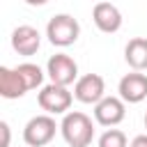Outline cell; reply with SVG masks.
<instances>
[{"label": "cell", "instance_id": "obj_15", "mask_svg": "<svg viewBox=\"0 0 147 147\" xmlns=\"http://www.w3.org/2000/svg\"><path fill=\"white\" fill-rule=\"evenodd\" d=\"M0 131H2V145L0 147H9V124L0 122Z\"/></svg>", "mask_w": 147, "mask_h": 147}, {"label": "cell", "instance_id": "obj_4", "mask_svg": "<svg viewBox=\"0 0 147 147\" xmlns=\"http://www.w3.org/2000/svg\"><path fill=\"white\" fill-rule=\"evenodd\" d=\"M57 124L51 115H37L32 117L23 129V140L28 147H44L55 138Z\"/></svg>", "mask_w": 147, "mask_h": 147}, {"label": "cell", "instance_id": "obj_16", "mask_svg": "<svg viewBox=\"0 0 147 147\" xmlns=\"http://www.w3.org/2000/svg\"><path fill=\"white\" fill-rule=\"evenodd\" d=\"M129 147H147V136H136Z\"/></svg>", "mask_w": 147, "mask_h": 147}, {"label": "cell", "instance_id": "obj_5", "mask_svg": "<svg viewBox=\"0 0 147 147\" xmlns=\"http://www.w3.org/2000/svg\"><path fill=\"white\" fill-rule=\"evenodd\" d=\"M46 71L51 76V83H57V85H64V87H69L74 80H78V64L67 53L51 55L48 64H46Z\"/></svg>", "mask_w": 147, "mask_h": 147}, {"label": "cell", "instance_id": "obj_13", "mask_svg": "<svg viewBox=\"0 0 147 147\" xmlns=\"http://www.w3.org/2000/svg\"><path fill=\"white\" fill-rule=\"evenodd\" d=\"M16 69H18V74L23 76L28 90H34V87L41 85V80H44V71H41L37 64H32V62H23V64H18Z\"/></svg>", "mask_w": 147, "mask_h": 147}, {"label": "cell", "instance_id": "obj_9", "mask_svg": "<svg viewBox=\"0 0 147 147\" xmlns=\"http://www.w3.org/2000/svg\"><path fill=\"white\" fill-rule=\"evenodd\" d=\"M119 96L126 103H140L147 99V76L140 71L126 74L119 80Z\"/></svg>", "mask_w": 147, "mask_h": 147}, {"label": "cell", "instance_id": "obj_18", "mask_svg": "<svg viewBox=\"0 0 147 147\" xmlns=\"http://www.w3.org/2000/svg\"><path fill=\"white\" fill-rule=\"evenodd\" d=\"M145 129H147V113H145Z\"/></svg>", "mask_w": 147, "mask_h": 147}, {"label": "cell", "instance_id": "obj_14", "mask_svg": "<svg viewBox=\"0 0 147 147\" xmlns=\"http://www.w3.org/2000/svg\"><path fill=\"white\" fill-rule=\"evenodd\" d=\"M99 147H129V145H126L124 131H119V129H108V131L101 133Z\"/></svg>", "mask_w": 147, "mask_h": 147}, {"label": "cell", "instance_id": "obj_3", "mask_svg": "<svg viewBox=\"0 0 147 147\" xmlns=\"http://www.w3.org/2000/svg\"><path fill=\"white\" fill-rule=\"evenodd\" d=\"M37 101H39L41 110H46L48 115H64L74 101V94L64 85L51 83V85L41 87V92L37 94Z\"/></svg>", "mask_w": 147, "mask_h": 147}, {"label": "cell", "instance_id": "obj_6", "mask_svg": "<svg viewBox=\"0 0 147 147\" xmlns=\"http://www.w3.org/2000/svg\"><path fill=\"white\" fill-rule=\"evenodd\" d=\"M106 83L99 74H85L74 85V96L80 103H99L106 94Z\"/></svg>", "mask_w": 147, "mask_h": 147}, {"label": "cell", "instance_id": "obj_11", "mask_svg": "<svg viewBox=\"0 0 147 147\" xmlns=\"http://www.w3.org/2000/svg\"><path fill=\"white\" fill-rule=\"evenodd\" d=\"M25 92H28V85H25L23 76L18 74V69L0 67V94L5 99H18Z\"/></svg>", "mask_w": 147, "mask_h": 147}, {"label": "cell", "instance_id": "obj_10", "mask_svg": "<svg viewBox=\"0 0 147 147\" xmlns=\"http://www.w3.org/2000/svg\"><path fill=\"white\" fill-rule=\"evenodd\" d=\"M11 46L18 55H34L41 46V34L32 25H18L11 32Z\"/></svg>", "mask_w": 147, "mask_h": 147}, {"label": "cell", "instance_id": "obj_8", "mask_svg": "<svg viewBox=\"0 0 147 147\" xmlns=\"http://www.w3.org/2000/svg\"><path fill=\"white\" fill-rule=\"evenodd\" d=\"M92 21H94V25H96L101 32H106V34H113V32H117V30L122 28V14H119V9H117L113 2H106V0H101V2L94 5V9H92Z\"/></svg>", "mask_w": 147, "mask_h": 147}, {"label": "cell", "instance_id": "obj_7", "mask_svg": "<svg viewBox=\"0 0 147 147\" xmlns=\"http://www.w3.org/2000/svg\"><path fill=\"white\" fill-rule=\"evenodd\" d=\"M126 115L124 99L119 96H103L99 103H94V119L101 126H117Z\"/></svg>", "mask_w": 147, "mask_h": 147}, {"label": "cell", "instance_id": "obj_12", "mask_svg": "<svg viewBox=\"0 0 147 147\" xmlns=\"http://www.w3.org/2000/svg\"><path fill=\"white\" fill-rule=\"evenodd\" d=\"M124 57L133 71H145L147 69V39L145 37L129 39V44L124 48Z\"/></svg>", "mask_w": 147, "mask_h": 147}, {"label": "cell", "instance_id": "obj_2", "mask_svg": "<svg viewBox=\"0 0 147 147\" xmlns=\"http://www.w3.org/2000/svg\"><path fill=\"white\" fill-rule=\"evenodd\" d=\"M78 34H80V25H78V21H76L74 16H69V14H55V16L48 21V25H46V37H48V41H51L53 46H60V48L71 46V44L78 39Z\"/></svg>", "mask_w": 147, "mask_h": 147}, {"label": "cell", "instance_id": "obj_1", "mask_svg": "<svg viewBox=\"0 0 147 147\" xmlns=\"http://www.w3.org/2000/svg\"><path fill=\"white\" fill-rule=\"evenodd\" d=\"M60 131H62V138H64V142L69 147H87L92 142V138H94V124L80 110L64 113Z\"/></svg>", "mask_w": 147, "mask_h": 147}, {"label": "cell", "instance_id": "obj_17", "mask_svg": "<svg viewBox=\"0 0 147 147\" xmlns=\"http://www.w3.org/2000/svg\"><path fill=\"white\" fill-rule=\"evenodd\" d=\"M25 2H28L30 7H41V5H46L48 0H25Z\"/></svg>", "mask_w": 147, "mask_h": 147}]
</instances>
